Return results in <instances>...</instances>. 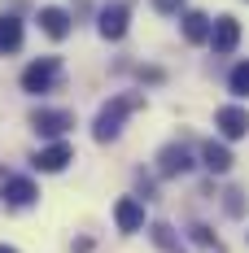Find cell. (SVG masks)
<instances>
[{"instance_id":"277c9868","label":"cell","mask_w":249,"mask_h":253,"mask_svg":"<svg viewBox=\"0 0 249 253\" xmlns=\"http://www.w3.org/2000/svg\"><path fill=\"white\" fill-rule=\"evenodd\" d=\"M214 126H219L223 140H241V135H249V109H241V105H223V109L214 114Z\"/></svg>"},{"instance_id":"5b68a950","label":"cell","mask_w":249,"mask_h":253,"mask_svg":"<svg viewBox=\"0 0 249 253\" xmlns=\"http://www.w3.org/2000/svg\"><path fill=\"white\" fill-rule=\"evenodd\" d=\"M75 162V149L70 144H49V149L35 153V170H44V175H57V170H66Z\"/></svg>"},{"instance_id":"8fae6325","label":"cell","mask_w":249,"mask_h":253,"mask_svg":"<svg viewBox=\"0 0 249 253\" xmlns=\"http://www.w3.org/2000/svg\"><path fill=\"white\" fill-rule=\"evenodd\" d=\"M188 166H193V162H188V153L179 149V144H166V149L157 153V170H162V175H184Z\"/></svg>"},{"instance_id":"30bf717a","label":"cell","mask_w":249,"mask_h":253,"mask_svg":"<svg viewBox=\"0 0 249 253\" xmlns=\"http://www.w3.org/2000/svg\"><path fill=\"white\" fill-rule=\"evenodd\" d=\"M40 31H44V35H49V40H66V35H70V13H66V9H40Z\"/></svg>"},{"instance_id":"4fadbf2b","label":"cell","mask_w":249,"mask_h":253,"mask_svg":"<svg viewBox=\"0 0 249 253\" xmlns=\"http://www.w3.org/2000/svg\"><path fill=\"white\" fill-rule=\"evenodd\" d=\"M184 40H188V44H205V40H210V18L197 13V9L184 13Z\"/></svg>"},{"instance_id":"e0dca14e","label":"cell","mask_w":249,"mask_h":253,"mask_svg":"<svg viewBox=\"0 0 249 253\" xmlns=\"http://www.w3.org/2000/svg\"><path fill=\"white\" fill-rule=\"evenodd\" d=\"M153 9H157V13H179L184 0H153Z\"/></svg>"},{"instance_id":"7c38bea8","label":"cell","mask_w":249,"mask_h":253,"mask_svg":"<svg viewBox=\"0 0 249 253\" xmlns=\"http://www.w3.org/2000/svg\"><path fill=\"white\" fill-rule=\"evenodd\" d=\"M201 162H205V170H214V175H227L232 170V153H227V144H205L201 149Z\"/></svg>"},{"instance_id":"2e32d148","label":"cell","mask_w":249,"mask_h":253,"mask_svg":"<svg viewBox=\"0 0 249 253\" xmlns=\"http://www.w3.org/2000/svg\"><path fill=\"white\" fill-rule=\"evenodd\" d=\"M193 240H197L201 249H219V240H214V236H210L205 227H193Z\"/></svg>"},{"instance_id":"3957f363","label":"cell","mask_w":249,"mask_h":253,"mask_svg":"<svg viewBox=\"0 0 249 253\" xmlns=\"http://www.w3.org/2000/svg\"><path fill=\"white\" fill-rule=\"evenodd\" d=\"M127 18H131V4H127V0L105 4V9H100V18H97L100 35H105V40H123V35H127Z\"/></svg>"},{"instance_id":"ba28073f","label":"cell","mask_w":249,"mask_h":253,"mask_svg":"<svg viewBox=\"0 0 249 253\" xmlns=\"http://www.w3.org/2000/svg\"><path fill=\"white\" fill-rule=\"evenodd\" d=\"M114 223H118V231H140L145 227V205L136 201V197H123V201L114 205Z\"/></svg>"},{"instance_id":"8992f818","label":"cell","mask_w":249,"mask_h":253,"mask_svg":"<svg viewBox=\"0 0 249 253\" xmlns=\"http://www.w3.org/2000/svg\"><path fill=\"white\" fill-rule=\"evenodd\" d=\"M210 44H214V52H219V57L236 52V44H241V22H236V18H219V22H214V31H210Z\"/></svg>"},{"instance_id":"9c48e42d","label":"cell","mask_w":249,"mask_h":253,"mask_svg":"<svg viewBox=\"0 0 249 253\" xmlns=\"http://www.w3.org/2000/svg\"><path fill=\"white\" fill-rule=\"evenodd\" d=\"M35 197H40V192H35L31 179H22V175H9V179H4V201L13 205V210H26Z\"/></svg>"},{"instance_id":"ac0fdd59","label":"cell","mask_w":249,"mask_h":253,"mask_svg":"<svg viewBox=\"0 0 249 253\" xmlns=\"http://www.w3.org/2000/svg\"><path fill=\"white\" fill-rule=\"evenodd\" d=\"M0 253H18V249H13V245H0Z\"/></svg>"},{"instance_id":"7a4b0ae2","label":"cell","mask_w":249,"mask_h":253,"mask_svg":"<svg viewBox=\"0 0 249 253\" xmlns=\"http://www.w3.org/2000/svg\"><path fill=\"white\" fill-rule=\"evenodd\" d=\"M57 79H61V66H57V57H40V61H31L22 70V92H52L57 87Z\"/></svg>"},{"instance_id":"52a82bcc","label":"cell","mask_w":249,"mask_h":253,"mask_svg":"<svg viewBox=\"0 0 249 253\" xmlns=\"http://www.w3.org/2000/svg\"><path fill=\"white\" fill-rule=\"evenodd\" d=\"M31 126H35L40 135H61L66 126H75V118H70L66 109H35V114H31Z\"/></svg>"},{"instance_id":"5bb4252c","label":"cell","mask_w":249,"mask_h":253,"mask_svg":"<svg viewBox=\"0 0 249 253\" xmlns=\"http://www.w3.org/2000/svg\"><path fill=\"white\" fill-rule=\"evenodd\" d=\"M22 48V22L0 13V52H18Z\"/></svg>"},{"instance_id":"9a60e30c","label":"cell","mask_w":249,"mask_h":253,"mask_svg":"<svg viewBox=\"0 0 249 253\" xmlns=\"http://www.w3.org/2000/svg\"><path fill=\"white\" fill-rule=\"evenodd\" d=\"M227 83H232V92H236V96H249V61H241V66L232 70Z\"/></svg>"},{"instance_id":"6da1fadb","label":"cell","mask_w":249,"mask_h":253,"mask_svg":"<svg viewBox=\"0 0 249 253\" xmlns=\"http://www.w3.org/2000/svg\"><path fill=\"white\" fill-rule=\"evenodd\" d=\"M140 105H145V96H114V101L105 105V109L97 114V126H92L100 144H105V140H114V135L123 131V118H127V114H136Z\"/></svg>"}]
</instances>
